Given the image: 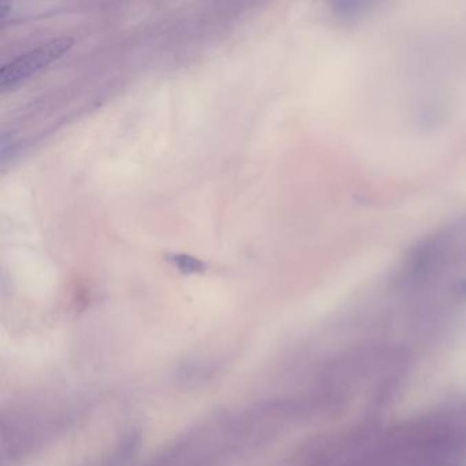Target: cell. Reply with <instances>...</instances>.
Instances as JSON below:
<instances>
[{"label":"cell","instance_id":"6da1fadb","mask_svg":"<svg viewBox=\"0 0 466 466\" xmlns=\"http://www.w3.org/2000/svg\"><path fill=\"white\" fill-rule=\"evenodd\" d=\"M72 47H73L72 39L67 37L55 39L7 62L0 69L1 91L11 89L19 85L21 83L29 80L40 70L45 69L48 65L62 58Z\"/></svg>","mask_w":466,"mask_h":466},{"label":"cell","instance_id":"7a4b0ae2","mask_svg":"<svg viewBox=\"0 0 466 466\" xmlns=\"http://www.w3.org/2000/svg\"><path fill=\"white\" fill-rule=\"evenodd\" d=\"M169 262L174 264L184 274H195L205 270V264L197 259H193L185 255H173L169 256Z\"/></svg>","mask_w":466,"mask_h":466}]
</instances>
